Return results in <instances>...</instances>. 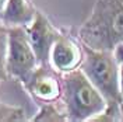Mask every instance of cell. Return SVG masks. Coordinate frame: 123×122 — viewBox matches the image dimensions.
Here are the masks:
<instances>
[{"label":"cell","instance_id":"9c48e42d","mask_svg":"<svg viewBox=\"0 0 123 122\" xmlns=\"http://www.w3.org/2000/svg\"><path fill=\"white\" fill-rule=\"evenodd\" d=\"M32 121H39V122H57V121H69L67 115L64 111H60L59 108L53 104V101L45 102L39 112L34 118Z\"/></svg>","mask_w":123,"mask_h":122},{"label":"cell","instance_id":"7a4b0ae2","mask_svg":"<svg viewBox=\"0 0 123 122\" xmlns=\"http://www.w3.org/2000/svg\"><path fill=\"white\" fill-rule=\"evenodd\" d=\"M62 98L69 121H92L108 105L80 68L62 73Z\"/></svg>","mask_w":123,"mask_h":122},{"label":"cell","instance_id":"8992f818","mask_svg":"<svg viewBox=\"0 0 123 122\" xmlns=\"http://www.w3.org/2000/svg\"><path fill=\"white\" fill-rule=\"evenodd\" d=\"M24 87L35 100L42 102L55 101L62 95V76L49 65H39L31 77L24 83Z\"/></svg>","mask_w":123,"mask_h":122},{"label":"cell","instance_id":"52a82bcc","mask_svg":"<svg viewBox=\"0 0 123 122\" xmlns=\"http://www.w3.org/2000/svg\"><path fill=\"white\" fill-rule=\"evenodd\" d=\"M83 61V48L66 35H59L50 51L49 63L59 73H66L80 68Z\"/></svg>","mask_w":123,"mask_h":122},{"label":"cell","instance_id":"ba28073f","mask_svg":"<svg viewBox=\"0 0 123 122\" xmlns=\"http://www.w3.org/2000/svg\"><path fill=\"white\" fill-rule=\"evenodd\" d=\"M37 10L31 0H7L0 20L6 27H25L34 20Z\"/></svg>","mask_w":123,"mask_h":122},{"label":"cell","instance_id":"2e32d148","mask_svg":"<svg viewBox=\"0 0 123 122\" xmlns=\"http://www.w3.org/2000/svg\"><path fill=\"white\" fill-rule=\"evenodd\" d=\"M122 1H123V0H122Z\"/></svg>","mask_w":123,"mask_h":122},{"label":"cell","instance_id":"8fae6325","mask_svg":"<svg viewBox=\"0 0 123 122\" xmlns=\"http://www.w3.org/2000/svg\"><path fill=\"white\" fill-rule=\"evenodd\" d=\"M24 119V109L0 102V122H14Z\"/></svg>","mask_w":123,"mask_h":122},{"label":"cell","instance_id":"9a60e30c","mask_svg":"<svg viewBox=\"0 0 123 122\" xmlns=\"http://www.w3.org/2000/svg\"><path fill=\"white\" fill-rule=\"evenodd\" d=\"M122 114H123V105H122Z\"/></svg>","mask_w":123,"mask_h":122},{"label":"cell","instance_id":"5b68a950","mask_svg":"<svg viewBox=\"0 0 123 122\" xmlns=\"http://www.w3.org/2000/svg\"><path fill=\"white\" fill-rule=\"evenodd\" d=\"M24 28L27 31L30 44L38 58L39 65H49L52 46L60 35L59 31L39 11H37L34 20Z\"/></svg>","mask_w":123,"mask_h":122},{"label":"cell","instance_id":"7c38bea8","mask_svg":"<svg viewBox=\"0 0 123 122\" xmlns=\"http://www.w3.org/2000/svg\"><path fill=\"white\" fill-rule=\"evenodd\" d=\"M112 52H113V56H115V59L117 61V63H119V65H123V41L119 42V44L115 46V49H113Z\"/></svg>","mask_w":123,"mask_h":122},{"label":"cell","instance_id":"277c9868","mask_svg":"<svg viewBox=\"0 0 123 122\" xmlns=\"http://www.w3.org/2000/svg\"><path fill=\"white\" fill-rule=\"evenodd\" d=\"M7 55H6V70L8 77L27 83L34 70L39 66L38 58L34 52L24 27H7Z\"/></svg>","mask_w":123,"mask_h":122},{"label":"cell","instance_id":"6da1fadb","mask_svg":"<svg viewBox=\"0 0 123 122\" xmlns=\"http://www.w3.org/2000/svg\"><path fill=\"white\" fill-rule=\"evenodd\" d=\"M81 44L97 51H113L123 41V1L98 0L80 27Z\"/></svg>","mask_w":123,"mask_h":122},{"label":"cell","instance_id":"3957f363","mask_svg":"<svg viewBox=\"0 0 123 122\" xmlns=\"http://www.w3.org/2000/svg\"><path fill=\"white\" fill-rule=\"evenodd\" d=\"M119 63L112 51H97L83 45L80 69L102 94L106 107L122 109L123 101L119 87Z\"/></svg>","mask_w":123,"mask_h":122},{"label":"cell","instance_id":"4fadbf2b","mask_svg":"<svg viewBox=\"0 0 123 122\" xmlns=\"http://www.w3.org/2000/svg\"><path fill=\"white\" fill-rule=\"evenodd\" d=\"M119 87H120V95L123 101V65L119 66Z\"/></svg>","mask_w":123,"mask_h":122},{"label":"cell","instance_id":"30bf717a","mask_svg":"<svg viewBox=\"0 0 123 122\" xmlns=\"http://www.w3.org/2000/svg\"><path fill=\"white\" fill-rule=\"evenodd\" d=\"M7 41L8 28L4 24H0V83L8 79L6 70V55H7Z\"/></svg>","mask_w":123,"mask_h":122},{"label":"cell","instance_id":"5bb4252c","mask_svg":"<svg viewBox=\"0 0 123 122\" xmlns=\"http://www.w3.org/2000/svg\"><path fill=\"white\" fill-rule=\"evenodd\" d=\"M6 1H7V0H0V15H1V11H3L4 6H6Z\"/></svg>","mask_w":123,"mask_h":122}]
</instances>
